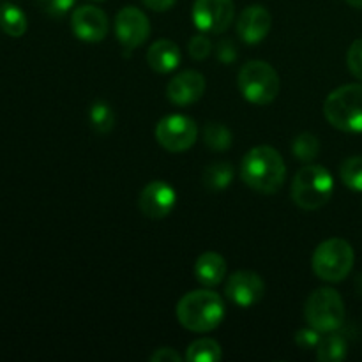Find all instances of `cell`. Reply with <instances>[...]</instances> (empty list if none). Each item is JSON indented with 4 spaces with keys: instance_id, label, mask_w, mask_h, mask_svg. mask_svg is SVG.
<instances>
[{
    "instance_id": "35",
    "label": "cell",
    "mask_w": 362,
    "mask_h": 362,
    "mask_svg": "<svg viewBox=\"0 0 362 362\" xmlns=\"http://www.w3.org/2000/svg\"><path fill=\"white\" fill-rule=\"evenodd\" d=\"M92 2H103V0H92Z\"/></svg>"
},
{
    "instance_id": "4",
    "label": "cell",
    "mask_w": 362,
    "mask_h": 362,
    "mask_svg": "<svg viewBox=\"0 0 362 362\" xmlns=\"http://www.w3.org/2000/svg\"><path fill=\"white\" fill-rule=\"evenodd\" d=\"M334 179L324 166L306 165L297 172L292 182V198L304 211H318L332 197Z\"/></svg>"
},
{
    "instance_id": "6",
    "label": "cell",
    "mask_w": 362,
    "mask_h": 362,
    "mask_svg": "<svg viewBox=\"0 0 362 362\" xmlns=\"http://www.w3.org/2000/svg\"><path fill=\"white\" fill-rule=\"evenodd\" d=\"M354 260L352 246L345 239L334 237L318 244L313 253V271L324 281L339 283L352 272Z\"/></svg>"
},
{
    "instance_id": "28",
    "label": "cell",
    "mask_w": 362,
    "mask_h": 362,
    "mask_svg": "<svg viewBox=\"0 0 362 362\" xmlns=\"http://www.w3.org/2000/svg\"><path fill=\"white\" fill-rule=\"evenodd\" d=\"M37 2L49 16H64L73 9L76 0H37Z\"/></svg>"
},
{
    "instance_id": "10",
    "label": "cell",
    "mask_w": 362,
    "mask_h": 362,
    "mask_svg": "<svg viewBox=\"0 0 362 362\" xmlns=\"http://www.w3.org/2000/svg\"><path fill=\"white\" fill-rule=\"evenodd\" d=\"M115 35L127 53L144 45L151 35V21L144 11L127 6L119 11L115 18Z\"/></svg>"
},
{
    "instance_id": "5",
    "label": "cell",
    "mask_w": 362,
    "mask_h": 362,
    "mask_svg": "<svg viewBox=\"0 0 362 362\" xmlns=\"http://www.w3.org/2000/svg\"><path fill=\"white\" fill-rule=\"evenodd\" d=\"M237 85L244 98L258 106L269 105L274 101L281 88L278 73L271 64L264 60H251L244 64L237 76Z\"/></svg>"
},
{
    "instance_id": "12",
    "label": "cell",
    "mask_w": 362,
    "mask_h": 362,
    "mask_svg": "<svg viewBox=\"0 0 362 362\" xmlns=\"http://www.w3.org/2000/svg\"><path fill=\"white\" fill-rule=\"evenodd\" d=\"M177 204V193L165 180H152L141 189L138 207L147 218L163 219L173 211Z\"/></svg>"
},
{
    "instance_id": "1",
    "label": "cell",
    "mask_w": 362,
    "mask_h": 362,
    "mask_svg": "<svg viewBox=\"0 0 362 362\" xmlns=\"http://www.w3.org/2000/svg\"><path fill=\"white\" fill-rule=\"evenodd\" d=\"M240 177L251 189L264 194H274L285 182V161L274 147L258 145L244 156Z\"/></svg>"
},
{
    "instance_id": "16",
    "label": "cell",
    "mask_w": 362,
    "mask_h": 362,
    "mask_svg": "<svg viewBox=\"0 0 362 362\" xmlns=\"http://www.w3.org/2000/svg\"><path fill=\"white\" fill-rule=\"evenodd\" d=\"M180 60H182V52L179 46L170 39H159L154 45L148 48L147 52V62L158 73L166 74L172 73L179 67Z\"/></svg>"
},
{
    "instance_id": "15",
    "label": "cell",
    "mask_w": 362,
    "mask_h": 362,
    "mask_svg": "<svg viewBox=\"0 0 362 362\" xmlns=\"http://www.w3.org/2000/svg\"><path fill=\"white\" fill-rule=\"evenodd\" d=\"M205 92V78L198 71H182L166 87V95L177 106L197 103Z\"/></svg>"
},
{
    "instance_id": "18",
    "label": "cell",
    "mask_w": 362,
    "mask_h": 362,
    "mask_svg": "<svg viewBox=\"0 0 362 362\" xmlns=\"http://www.w3.org/2000/svg\"><path fill=\"white\" fill-rule=\"evenodd\" d=\"M233 175H235V170H233L232 163L228 161H218L209 165L204 170V175H202V182L212 193H219V191L226 189V187L232 184Z\"/></svg>"
},
{
    "instance_id": "29",
    "label": "cell",
    "mask_w": 362,
    "mask_h": 362,
    "mask_svg": "<svg viewBox=\"0 0 362 362\" xmlns=\"http://www.w3.org/2000/svg\"><path fill=\"white\" fill-rule=\"evenodd\" d=\"M320 339H322L320 331H317V329H313V327L300 329V331L296 334V343L304 350L317 349L318 343H320Z\"/></svg>"
},
{
    "instance_id": "20",
    "label": "cell",
    "mask_w": 362,
    "mask_h": 362,
    "mask_svg": "<svg viewBox=\"0 0 362 362\" xmlns=\"http://www.w3.org/2000/svg\"><path fill=\"white\" fill-rule=\"evenodd\" d=\"M0 27L11 37H21L28 27L27 16L14 4H4L0 7Z\"/></svg>"
},
{
    "instance_id": "24",
    "label": "cell",
    "mask_w": 362,
    "mask_h": 362,
    "mask_svg": "<svg viewBox=\"0 0 362 362\" xmlns=\"http://www.w3.org/2000/svg\"><path fill=\"white\" fill-rule=\"evenodd\" d=\"M318 151H320V141L311 133H300L292 144L293 156L303 163L313 161L318 156Z\"/></svg>"
},
{
    "instance_id": "32",
    "label": "cell",
    "mask_w": 362,
    "mask_h": 362,
    "mask_svg": "<svg viewBox=\"0 0 362 362\" xmlns=\"http://www.w3.org/2000/svg\"><path fill=\"white\" fill-rule=\"evenodd\" d=\"M141 2H144L145 6L148 7V9L158 11V13H163V11L172 9L173 4H175L177 0H141Z\"/></svg>"
},
{
    "instance_id": "19",
    "label": "cell",
    "mask_w": 362,
    "mask_h": 362,
    "mask_svg": "<svg viewBox=\"0 0 362 362\" xmlns=\"http://www.w3.org/2000/svg\"><path fill=\"white\" fill-rule=\"evenodd\" d=\"M349 346L345 338L338 332H327L325 338L320 339L317 346V359L322 362H341L346 357Z\"/></svg>"
},
{
    "instance_id": "13",
    "label": "cell",
    "mask_w": 362,
    "mask_h": 362,
    "mask_svg": "<svg viewBox=\"0 0 362 362\" xmlns=\"http://www.w3.org/2000/svg\"><path fill=\"white\" fill-rule=\"evenodd\" d=\"M71 27L74 35L85 42H99L108 35V16L95 6H80L73 11Z\"/></svg>"
},
{
    "instance_id": "23",
    "label": "cell",
    "mask_w": 362,
    "mask_h": 362,
    "mask_svg": "<svg viewBox=\"0 0 362 362\" xmlns=\"http://www.w3.org/2000/svg\"><path fill=\"white\" fill-rule=\"evenodd\" d=\"M88 119H90V124L95 133L99 134H108L113 129V126H115V113H113L112 106L105 101H95L92 105Z\"/></svg>"
},
{
    "instance_id": "21",
    "label": "cell",
    "mask_w": 362,
    "mask_h": 362,
    "mask_svg": "<svg viewBox=\"0 0 362 362\" xmlns=\"http://www.w3.org/2000/svg\"><path fill=\"white\" fill-rule=\"evenodd\" d=\"M223 357V350L218 341L211 338L197 339L189 345L186 352L187 362H219Z\"/></svg>"
},
{
    "instance_id": "31",
    "label": "cell",
    "mask_w": 362,
    "mask_h": 362,
    "mask_svg": "<svg viewBox=\"0 0 362 362\" xmlns=\"http://www.w3.org/2000/svg\"><path fill=\"white\" fill-rule=\"evenodd\" d=\"M152 362H179L182 361V356L177 354L173 349H159L151 356Z\"/></svg>"
},
{
    "instance_id": "9",
    "label": "cell",
    "mask_w": 362,
    "mask_h": 362,
    "mask_svg": "<svg viewBox=\"0 0 362 362\" xmlns=\"http://www.w3.org/2000/svg\"><path fill=\"white\" fill-rule=\"evenodd\" d=\"M193 23L205 34H221L235 18L233 0H194Z\"/></svg>"
},
{
    "instance_id": "11",
    "label": "cell",
    "mask_w": 362,
    "mask_h": 362,
    "mask_svg": "<svg viewBox=\"0 0 362 362\" xmlns=\"http://www.w3.org/2000/svg\"><path fill=\"white\" fill-rule=\"evenodd\" d=\"M265 293V283L257 272L239 271L228 278L225 285V296L230 303L240 308H251L262 300Z\"/></svg>"
},
{
    "instance_id": "33",
    "label": "cell",
    "mask_w": 362,
    "mask_h": 362,
    "mask_svg": "<svg viewBox=\"0 0 362 362\" xmlns=\"http://www.w3.org/2000/svg\"><path fill=\"white\" fill-rule=\"evenodd\" d=\"M345 2L349 4V6L356 7V9H362V0H345Z\"/></svg>"
},
{
    "instance_id": "22",
    "label": "cell",
    "mask_w": 362,
    "mask_h": 362,
    "mask_svg": "<svg viewBox=\"0 0 362 362\" xmlns=\"http://www.w3.org/2000/svg\"><path fill=\"white\" fill-rule=\"evenodd\" d=\"M204 141L211 151L225 152L232 145V133L226 126L219 122H209L204 127Z\"/></svg>"
},
{
    "instance_id": "17",
    "label": "cell",
    "mask_w": 362,
    "mask_h": 362,
    "mask_svg": "<svg viewBox=\"0 0 362 362\" xmlns=\"http://www.w3.org/2000/svg\"><path fill=\"white\" fill-rule=\"evenodd\" d=\"M194 276L205 286L221 285L226 276V260L219 253L207 251L194 262Z\"/></svg>"
},
{
    "instance_id": "2",
    "label": "cell",
    "mask_w": 362,
    "mask_h": 362,
    "mask_svg": "<svg viewBox=\"0 0 362 362\" xmlns=\"http://www.w3.org/2000/svg\"><path fill=\"white\" fill-rule=\"evenodd\" d=\"M226 310L221 296L211 290L186 293L177 304V320L191 332H211L225 318Z\"/></svg>"
},
{
    "instance_id": "34",
    "label": "cell",
    "mask_w": 362,
    "mask_h": 362,
    "mask_svg": "<svg viewBox=\"0 0 362 362\" xmlns=\"http://www.w3.org/2000/svg\"><path fill=\"white\" fill-rule=\"evenodd\" d=\"M356 290H357V293H359V296L362 297V274L357 276V279H356Z\"/></svg>"
},
{
    "instance_id": "14",
    "label": "cell",
    "mask_w": 362,
    "mask_h": 362,
    "mask_svg": "<svg viewBox=\"0 0 362 362\" xmlns=\"http://www.w3.org/2000/svg\"><path fill=\"white\" fill-rule=\"evenodd\" d=\"M271 13L264 6H247L237 20V34L247 45H258L271 30Z\"/></svg>"
},
{
    "instance_id": "30",
    "label": "cell",
    "mask_w": 362,
    "mask_h": 362,
    "mask_svg": "<svg viewBox=\"0 0 362 362\" xmlns=\"http://www.w3.org/2000/svg\"><path fill=\"white\" fill-rule=\"evenodd\" d=\"M237 53H235V48H233L232 41H221L218 45V59L221 60V62L225 64H232L233 60H235Z\"/></svg>"
},
{
    "instance_id": "27",
    "label": "cell",
    "mask_w": 362,
    "mask_h": 362,
    "mask_svg": "<svg viewBox=\"0 0 362 362\" xmlns=\"http://www.w3.org/2000/svg\"><path fill=\"white\" fill-rule=\"evenodd\" d=\"M346 64L349 69L357 80H362V39L352 42L349 53H346Z\"/></svg>"
},
{
    "instance_id": "3",
    "label": "cell",
    "mask_w": 362,
    "mask_h": 362,
    "mask_svg": "<svg viewBox=\"0 0 362 362\" xmlns=\"http://www.w3.org/2000/svg\"><path fill=\"white\" fill-rule=\"evenodd\" d=\"M324 115L332 127L345 133H362V85L336 88L324 103Z\"/></svg>"
},
{
    "instance_id": "8",
    "label": "cell",
    "mask_w": 362,
    "mask_h": 362,
    "mask_svg": "<svg viewBox=\"0 0 362 362\" xmlns=\"http://www.w3.org/2000/svg\"><path fill=\"white\" fill-rule=\"evenodd\" d=\"M159 145L170 152H186L197 144L198 126L191 117L173 113L163 117L156 126Z\"/></svg>"
},
{
    "instance_id": "26",
    "label": "cell",
    "mask_w": 362,
    "mask_h": 362,
    "mask_svg": "<svg viewBox=\"0 0 362 362\" xmlns=\"http://www.w3.org/2000/svg\"><path fill=\"white\" fill-rule=\"evenodd\" d=\"M187 49H189V55L193 57L194 60H204L211 55L212 52V41L207 37V34H197L189 39V45H187Z\"/></svg>"
},
{
    "instance_id": "25",
    "label": "cell",
    "mask_w": 362,
    "mask_h": 362,
    "mask_svg": "<svg viewBox=\"0 0 362 362\" xmlns=\"http://www.w3.org/2000/svg\"><path fill=\"white\" fill-rule=\"evenodd\" d=\"M339 175H341L343 184H345L349 189L362 193V158L361 156L349 158L346 161H343L341 170H339Z\"/></svg>"
},
{
    "instance_id": "7",
    "label": "cell",
    "mask_w": 362,
    "mask_h": 362,
    "mask_svg": "<svg viewBox=\"0 0 362 362\" xmlns=\"http://www.w3.org/2000/svg\"><path fill=\"white\" fill-rule=\"evenodd\" d=\"M308 325L320 332H334L345 322V303L332 288H318L308 297L304 306Z\"/></svg>"
}]
</instances>
